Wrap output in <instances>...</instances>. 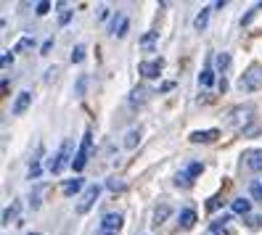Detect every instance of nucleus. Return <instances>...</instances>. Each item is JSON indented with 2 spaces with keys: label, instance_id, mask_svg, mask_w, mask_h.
I'll list each match as a JSON object with an SVG mask.
<instances>
[{
  "label": "nucleus",
  "instance_id": "nucleus-39",
  "mask_svg": "<svg viewBox=\"0 0 262 235\" xmlns=\"http://www.w3.org/2000/svg\"><path fill=\"white\" fill-rule=\"evenodd\" d=\"M27 235H37V232H27Z\"/></svg>",
  "mask_w": 262,
  "mask_h": 235
},
{
  "label": "nucleus",
  "instance_id": "nucleus-24",
  "mask_svg": "<svg viewBox=\"0 0 262 235\" xmlns=\"http://www.w3.org/2000/svg\"><path fill=\"white\" fill-rule=\"evenodd\" d=\"M175 185H183V187H191V185H193V180L188 177V172H180V175L175 177Z\"/></svg>",
  "mask_w": 262,
  "mask_h": 235
},
{
  "label": "nucleus",
  "instance_id": "nucleus-31",
  "mask_svg": "<svg viewBox=\"0 0 262 235\" xmlns=\"http://www.w3.org/2000/svg\"><path fill=\"white\" fill-rule=\"evenodd\" d=\"M252 196L257 201H262V182H252Z\"/></svg>",
  "mask_w": 262,
  "mask_h": 235
},
{
  "label": "nucleus",
  "instance_id": "nucleus-16",
  "mask_svg": "<svg viewBox=\"0 0 262 235\" xmlns=\"http://www.w3.org/2000/svg\"><path fill=\"white\" fill-rule=\"evenodd\" d=\"M80 191H82V180L80 177L64 182V196H74V193H80Z\"/></svg>",
  "mask_w": 262,
  "mask_h": 235
},
{
  "label": "nucleus",
  "instance_id": "nucleus-12",
  "mask_svg": "<svg viewBox=\"0 0 262 235\" xmlns=\"http://www.w3.org/2000/svg\"><path fill=\"white\" fill-rule=\"evenodd\" d=\"M230 209H233L236 214L249 217V212H252V201H249V198H233V201H230Z\"/></svg>",
  "mask_w": 262,
  "mask_h": 235
},
{
  "label": "nucleus",
  "instance_id": "nucleus-11",
  "mask_svg": "<svg viewBox=\"0 0 262 235\" xmlns=\"http://www.w3.org/2000/svg\"><path fill=\"white\" fill-rule=\"evenodd\" d=\"M217 137H220L217 130H196V132H191V140H193V143H214Z\"/></svg>",
  "mask_w": 262,
  "mask_h": 235
},
{
  "label": "nucleus",
  "instance_id": "nucleus-22",
  "mask_svg": "<svg viewBox=\"0 0 262 235\" xmlns=\"http://www.w3.org/2000/svg\"><path fill=\"white\" fill-rule=\"evenodd\" d=\"M146 101V90H141V87H138V90H133V96H130V103L133 106H141Z\"/></svg>",
  "mask_w": 262,
  "mask_h": 235
},
{
  "label": "nucleus",
  "instance_id": "nucleus-5",
  "mask_svg": "<svg viewBox=\"0 0 262 235\" xmlns=\"http://www.w3.org/2000/svg\"><path fill=\"white\" fill-rule=\"evenodd\" d=\"M98 193H101V185H88L85 187V193H82V198H80V203H77V214H88L90 212V206L96 203V198H98Z\"/></svg>",
  "mask_w": 262,
  "mask_h": 235
},
{
  "label": "nucleus",
  "instance_id": "nucleus-27",
  "mask_svg": "<svg viewBox=\"0 0 262 235\" xmlns=\"http://www.w3.org/2000/svg\"><path fill=\"white\" fill-rule=\"evenodd\" d=\"M48 11H51V3H48V0H40V3L35 6V13H37V16H45Z\"/></svg>",
  "mask_w": 262,
  "mask_h": 235
},
{
  "label": "nucleus",
  "instance_id": "nucleus-26",
  "mask_svg": "<svg viewBox=\"0 0 262 235\" xmlns=\"http://www.w3.org/2000/svg\"><path fill=\"white\" fill-rule=\"evenodd\" d=\"M82 58H85V45H77V48L72 51V61H74V64H80Z\"/></svg>",
  "mask_w": 262,
  "mask_h": 235
},
{
  "label": "nucleus",
  "instance_id": "nucleus-32",
  "mask_svg": "<svg viewBox=\"0 0 262 235\" xmlns=\"http://www.w3.org/2000/svg\"><path fill=\"white\" fill-rule=\"evenodd\" d=\"M157 37H159V32H148V35H146V37L141 40V45H146V48H148V45H151L154 40H157Z\"/></svg>",
  "mask_w": 262,
  "mask_h": 235
},
{
  "label": "nucleus",
  "instance_id": "nucleus-13",
  "mask_svg": "<svg viewBox=\"0 0 262 235\" xmlns=\"http://www.w3.org/2000/svg\"><path fill=\"white\" fill-rule=\"evenodd\" d=\"M19 209H21V203L19 201H13L11 203V206L3 212V225H11V222H16V219H19Z\"/></svg>",
  "mask_w": 262,
  "mask_h": 235
},
{
  "label": "nucleus",
  "instance_id": "nucleus-17",
  "mask_svg": "<svg viewBox=\"0 0 262 235\" xmlns=\"http://www.w3.org/2000/svg\"><path fill=\"white\" fill-rule=\"evenodd\" d=\"M138 140H141V130H130V132L125 135V148H135Z\"/></svg>",
  "mask_w": 262,
  "mask_h": 235
},
{
  "label": "nucleus",
  "instance_id": "nucleus-1",
  "mask_svg": "<svg viewBox=\"0 0 262 235\" xmlns=\"http://www.w3.org/2000/svg\"><path fill=\"white\" fill-rule=\"evenodd\" d=\"M72 148H74V143H72V137H67L64 143H61V148H58V153L53 156V159L48 161V169L53 172V175H61L72 161H74V156H72Z\"/></svg>",
  "mask_w": 262,
  "mask_h": 235
},
{
  "label": "nucleus",
  "instance_id": "nucleus-4",
  "mask_svg": "<svg viewBox=\"0 0 262 235\" xmlns=\"http://www.w3.org/2000/svg\"><path fill=\"white\" fill-rule=\"evenodd\" d=\"M238 87L241 90H246V92H252V90H257V87H262V66H249V72H246L241 80H238Z\"/></svg>",
  "mask_w": 262,
  "mask_h": 235
},
{
  "label": "nucleus",
  "instance_id": "nucleus-19",
  "mask_svg": "<svg viewBox=\"0 0 262 235\" xmlns=\"http://www.w3.org/2000/svg\"><path fill=\"white\" fill-rule=\"evenodd\" d=\"M167 217H169V206H159V209H157V214H154V225L159 227Z\"/></svg>",
  "mask_w": 262,
  "mask_h": 235
},
{
  "label": "nucleus",
  "instance_id": "nucleus-20",
  "mask_svg": "<svg viewBox=\"0 0 262 235\" xmlns=\"http://www.w3.org/2000/svg\"><path fill=\"white\" fill-rule=\"evenodd\" d=\"M35 45V37H21L19 42H16V48H13V53H21V51H27V48H32Z\"/></svg>",
  "mask_w": 262,
  "mask_h": 235
},
{
  "label": "nucleus",
  "instance_id": "nucleus-37",
  "mask_svg": "<svg viewBox=\"0 0 262 235\" xmlns=\"http://www.w3.org/2000/svg\"><path fill=\"white\" fill-rule=\"evenodd\" d=\"M69 16H72V11H64V13H61V24H67V21H69Z\"/></svg>",
  "mask_w": 262,
  "mask_h": 235
},
{
  "label": "nucleus",
  "instance_id": "nucleus-10",
  "mask_svg": "<svg viewBox=\"0 0 262 235\" xmlns=\"http://www.w3.org/2000/svg\"><path fill=\"white\" fill-rule=\"evenodd\" d=\"M127 29H130V19L125 16V13H117L114 21H112V35L114 37H125Z\"/></svg>",
  "mask_w": 262,
  "mask_h": 235
},
{
  "label": "nucleus",
  "instance_id": "nucleus-21",
  "mask_svg": "<svg viewBox=\"0 0 262 235\" xmlns=\"http://www.w3.org/2000/svg\"><path fill=\"white\" fill-rule=\"evenodd\" d=\"M106 187H109L112 193H122V191H125V182H122L119 177H112L109 182H106Z\"/></svg>",
  "mask_w": 262,
  "mask_h": 235
},
{
  "label": "nucleus",
  "instance_id": "nucleus-18",
  "mask_svg": "<svg viewBox=\"0 0 262 235\" xmlns=\"http://www.w3.org/2000/svg\"><path fill=\"white\" fill-rule=\"evenodd\" d=\"M207 21H209V8H204V11L193 19V27H196V29H204V27H207Z\"/></svg>",
  "mask_w": 262,
  "mask_h": 235
},
{
  "label": "nucleus",
  "instance_id": "nucleus-25",
  "mask_svg": "<svg viewBox=\"0 0 262 235\" xmlns=\"http://www.w3.org/2000/svg\"><path fill=\"white\" fill-rule=\"evenodd\" d=\"M202 169H204L202 164H199V161H193V164H188V169H186V172H188V177L193 180V177H199V175H202Z\"/></svg>",
  "mask_w": 262,
  "mask_h": 235
},
{
  "label": "nucleus",
  "instance_id": "nucleus-36",
  "mask_svg": "<svg viewBox=\"0 0 262 235\" xmlns=\"http://www.w3.org/2000/svg\"><path fill=\"white\" fill-rule=\"evenodd\" d=\"M56 74H58V69H48V74H45V80H48V82H51V80H53V77H56Z\"/></svg>",
  "mask_w": 262,
  "mask_h": 235
},
{
  "label": "nucleus",
  "instance_id": "nucleus-15",
  "mask_svg": "<svg viewBox=\"0 0 262 235\" xmlns=\"http://www.w3.org/2000/svg\"><path fill=\"white\" fill-rule=\"evenodd\" d=\"M40 156H42V146H37V153H35L32 164H29V180H37L40 177Z\"/></svg>",
  "mask_w": 262,
  "mask_h": 235
},
{
  "label": "nucleus",
  "instance_id": "nucleus-14",
  "mask_svg": "<svg viewBox=\"0 0 262 235\" xmlns=\"http://www.w3.org/2000/svg\"><path fill=\"white\" fill-rule=\"evenodd\" d=\"M193 225H196V212L193 209H183L180 212V227L183 230H191Z\"/></svg>",
  "mask_w": 262,
  "mask_h": 235
},
{
  "label": "nucleus",
  "instance_id": "nucleus-8",
  "mask_svg": "<svg viewBox=\"0 0 262 235\" xmlns=\"http://www.w3.org/2000/svg\"><path fill=\"white\" fill-rule=\"evenodd\" d=\"M119 227H122V214L119 212H109L101 219V230L103 232H117Z\"/></svg>",
  "mask_w": 262,
  "mask_h": 235
},
{
  "label": "nucleus",
  "instance_id": "nucleus-35",
  "mask_svg": "<svg viewBox=\"0 0 262 235\" xmlns=\"http://www.w3.org/2000/svg\"><path fill=\"white\" fill-rule=\"evenodd\" d=\"M0 61H3V66H11L13 64V53H3V58H0Z\"/></svg>",
  "mask_w": 262,
  "mask_h": 235
},
{
  "label": "nucleus",
  "instance_id": "nucleus-34",
  "mask_svg": "<svg viewBox=\"0 0 262 235\" xmlns=\"http://www.w3.org/2000/svg\"><path fill=\"white\" fill-rule=\"evenodd\" d=\"M220 203H223V201H220L217 196H214V198H209V203H207V209H209V212H214V209L220 206Z\"/></svg>",
  "mask_w": 262,
  "mask_h": 235
},
{
  "label": "nucleus",
  "instance_id": "nucleus-30",
  "mask_svg": "<svg viewBox=\"0 0 262 235\" xmlns=\"http://www.w3.org/2000/svg\"><path fill=\"white\" fill-rule=\"evenodd\" d=\"M246 225H249V227H259V225H262V217L249 214V217H246Z\"/></svg>",
  "mask_w": 262,
  "mask_h": 235
},
{
  "label": "nucleus",
  "instance_id": "nucleus-9",
  "mask_svg": "<svg viewBox=\"0 0 262 235\" xmlns=\"http://www.w3.org/2000/svg\"><path fill=\"white\" fill-rule=\"evenodd\" d=\"M244 164L252 172H262V148H252L244 153Z\"/></svg>",
  "mask_w": 262,
  "mask_h": 235
},
{
  "label": "nucleus",
  "instance_id": "nucleus-3",
  "mask_svg": "<svg viewBox=\"0 0 262 235\" xmlns=\"http://www.w3.org/2000/svg\"><path fill=\"white\" fill-rule=\"evenodd\" d=\"M90 148H93V130H85V135H82V143H80V148H77V153H74V161H72L74 172H82V169H85V164H88V156H90Z\"/></svg>",
  "mask_w": 262,
  "mask_h": 235
},
{
  "label": "nucleus",
  "instance_id": "nucleus-7",
  "mask_svg": "<svg viewBox=\"0 0 262 235\" xmlns=\"http://www.w3.org/2000/svg\"><path fill=\"white\" fill-rule=\"evenodd\" d=\"M29 103H32V92L21 90L19 96H16V101H13V106H11V114H13V116H21L27 108H29Z\"/></svg>",
  "mask_w": 262,
  "mask_h": 235
},
{
  "label": "nucleus",
  "instance_id": "nucleus-6",
  "mask_svg": "<svg viewBox=\"0 0 262 235\" xmlns=\"http://www.w3.org/2000/svg\"><path fill=\"white\" fill-rule=\"evenodd\" d=\"M162 66H164L162 58H157V61H141V64H138V72H141L146 80H157V77L162 74Z\"/></svg>",
  "mask_w": 262,
  "mask_h": 235
},
{
  "label": "nucleus",
  "instance_id": "nucleus-38",
  "mask_svg": "<svg viewBox=\"0 0 262 235\" xmlns=\"http://www.w3.org/2000/svg\"><path fill=\"white\" fill-rule=\"evenodd\" d=\"M103 235H117V232H103Z\"/></svg>",
  "mask_w": 262,
  "mask_h": 235
},
{
  "label": "nucleus",
  "instance_id": "nucleus-33",
  "mask_svg": "<svg viewBox=\"0 0 262 235\" xmlns=\"http://www.w3.org/2000/svg\"><path fill=\"white\" fill-rule=\"evenodd\" d=\"M85 85H88V80L80 77V80H77V96H82V92H85Z\"/></svg>",
  "mask_w": 262,
  "mask_h": 235
},
{
  "label": "nucleus",
  "instance_id": "nucleus-28",
  "mask_svg": "<svg viewBox=\"0 0 262 235\" xmlns=\"http://www.w3.org/2000/svg\"><path fill=\"white\" fill-rule=\"evenodd\" d=\"M228 66H230V56H228V53H220V56H217V69L225 72Z\"/></svg>",
  "mask_w": 262,
  "mask_h": 235
},
{
  "label": "nucleus",
  "instance_id": "nucleus-29",
  "mask_svg": "<svg viewBox=\"0 0 262 235\" xmlns=\"http://www.w3.org/2000/svg\"><path fill=\"white\" fill-rule=\"evenodd\" d=\"M257 11H262V3H257V6H254V8H252V11H249V13H246V16H244V19H241V24H249V21H252V19H254V13H257Z\"/></svg>",
  "mask_w": 262,
  "mask_h": 235
},
{
  "label": "nucleus",
  "instance_id": "nucleus-2",
  "mask_svg": "<svg viewBox=\"0 0 262 235\" xmlns=\"http://www.w3.org/2000/svg\"><path fill=\"white\" fill-rule=\"evenodd\" d=\"M252 119H254V106H249V103L236 106L233 111H230V127L241 132V130H246L252 124Z\"/></svg>",
  "mask_w": 262,
  "mask_h": 235
},
{
  "label": "nucleus",
  "instance_id": "nucleus-23",
  "mask_svg": "<svg viewBox=\"0 0 262 235\" xmlns=\"http://www.w3.org/2000/svg\"><path fill=\"white\" fill-rule=\"evenodd\" d=\"M199 82H202L204 87H209V85L214 82V72H212V69H204V72H202V77H199Z\"/></svg>",
  "mask_w": 262,
  "mask_h": 235
}]
</instances>
